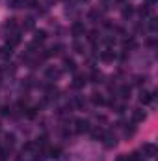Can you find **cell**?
I'll return each mask as SVG.
<instances>
[{
	"mask_svg": "<svg viewBox=\"0 0 158 161\" xmlns=\"http://www.w3.org/2000/svg\"><path fill=\"white\" fill-rule=\"evenodd\" d=\"M86 28L82 23H76V25H73V36H80V34H84Z\"/></svg>",
	"mask_w": 158,
	"mask_h": 161,
	"instance_id": "obj_5",
	"label": "cell"
},
{
	"mask_svg": "<svg viewBox=\"0 0 158 161\" xmlns=\"http://www.w3.org/2000/svg\"><path fill=\"white\" fill-rule=\"evenodd\" d=\"M47 38V32L45 30H37V32H35V41H43Z\"/></svg>",
	"mask_w": 158,
	"mask_h": 161,
	"instance_id": "obj_11",
	"label": "cell"
},
{
	"mask_svg": "<svg viewBox=\"0 0 158 161\" xmlns=\"http://www.w3.org/2000/svg\"><path fill=\"white\" fill-rule=\"evenodd\" d=\"M119 94H121V97H128V94H130V86H123V88L119 90Z\"/></svg>",
	"mask_w": 158,
	"mask_h": 161,
	"instance_id": "obj_12",
	"label": "cell"
},
{
	"mask_svg": "<svg viewBox=\"0 0 158 161\" xmlns=\"http://www.w3.org/2000/svg\"><path fill=\"white\" fill-rule=\"evenodd\" d=\"M63 64H65V69H71V71H74V68H76L74 60H71V58H65V60H63Z\"/></svg>",
	"mask_w": 158,
	"mask_h": 161,
	"instance_id": "obj_9",
	"label": "cell"
},
{
	"mask_svg": "<svg viewBox=\"0 0 158 161\" xmlns=\"http://www.w3.org/2000/svg\"><path fill=\"white\" fill-rule=\"evenodd\" d=\"M143 152L149 158H153V156H155V144H143Z\"/></svg>",
	"mask_w": 158,
	"mask_h": 161,
	"instance_id": "obj_8",
	"label": "cell"
},
{
	"mask_svg": "<svg viewBox=\"0 0 158 161\" xmlns=\"http://www.w3.org/2000/svg\"><path fill=\"white\" fill-rule=\"evenodd\" d=\"M89 129V122L88 120H78L76 122V131L78 133H84V131H88Z\"/></svg>",
	"mask_w": 158,
	"mask_h": 161,
	"instance_id": "obj_3",
	"label": "cell"
},
{
	"mask_svg": "<svg viewBox=\"0 0 158 161\" xmlns=\"http://www.w3.org/2000/svg\"><path fill=\"white\" fill-rule=\"evenodd\" d=\"M91 101H93V103H95V105H102V103H104V97H102V96H101V94H93V97H91Z\"/></svg>",
	"mask_w": 158,
	"mask_h": 161,
	"instance_id": "obj_10",
	"label": "cell"
},
{
	"mask_svg": "<svg viewBox=\"0 0 158 161\" xmlns=\"http://www.w3.org/2000/svg\"><path fill=\"white\" fill-rule=\"evenodd\" d=\"M91 79H93V82H99V81L102 79V75H101V73H99V71H95L93 75H91Z\"/></svg>",
	"mask_w": 158,
	"mask_h": 161,
	"instance_id": "obj_15",
	"label": "cell"
},
{
	"mask_svg": "<svg viewBox=\"0 0 158 161\" xmlns=\"http://www.w3.org/2000/svg\"><path fill=\"white\" fill-rule=\"evenodd\" d=\"M19 41H21V36H19V34H13V36L7 40V45H9V47H15V45H19Z\"/></svg>",
	"mask_w": 158,
	"mask_h": 161,
	"instance_id": "obj_7",
	"label": "cell"
},
{
	"mask_svg": "<svg viewBox=\"0 0 158 161\" xmlns=\"http://www.w3.org/2000/svg\"><path fill=\"white\" fill-rule=\"evenodd\" d=\"M34 26V19H26V23H24V28H32Z\"/></svg>",
	"mask_w": 158,
	"mask_h": 161,
	"instance_id": "obj_16",
	"label": "cell"
},
{
	"mask_svg": "<svg viewBox=\"0 0 158 161\" xmlns=\"http://www.w3.org/2000/svg\"><path fill=\"white\" fill-rule=\"evenodd\" d=\"M140 13H141V17H147V15L151 13V10H149V6H143V8H140Z\"/></svg>",
	"mask_w": 158,
	"mask_h": 161,
	"instance_id": "obj_13",
	"label": "cell"
},
{
	"mask_svg": "<svg viewBox=\"0 0 158 161\" xmlns=\"http://www.w3.org/2000/svg\"><path fill=\"white\" fill-rule=\"evenodd\" d=\"M119 2H123V0H119Z\"/></svg>",
	"mask_w": 158,
	"mask_h": 161,
	"instance_id": "obj_18",
	"label": "cell"
},
{
	"mask_svg": "<svg viewBox=\"0 0 158 161\" xmlns=\"http://www.w3.org/2000/svg\"><path fill=\"white\" fill-rule=\"evenodd\" d=\"M84 84H86V77L84 75H76L74 77V82H73L74 88H80V86H84Z\"/></svg>",
	"mask_w": 158,
	"mask_h": 161,
	"instance_id": "obj_6",
	"label": "cell"
},
{
	"mask_svg": "<svg viewBox=\"0 0 158 161\" xmlns=\"http://www.w3.org/2000/svg\"><path fill=\"white\" fill-rule=\"evenodd\" d=\"M132 120H134V122H141V120H145V112L141 111V109H136V111L132 112Z\"/></svg>",
	"mask_w": 158,
	"mask_h": 161,
	"instance_id": "obj_4",
	"label": "cell"
},
{
	"mask_svg": "<svg viewBox=\"0 0 158 161\" xmlns=\"http://www.w3.org/2000/svg\"><path fill=\"white\" fill-rule=\"evenodd\" d=\"M153 99H155V96H153V92H141L140 94V101L141 103H153Z\"/></svg>",
	"mask_w": 158,
	"mask_h": 161,
	"instance_id": "obj_2",
	"label": "cell"
},
{
	"mask_svg": "<svg viewBox=\"0 0 158 161\" xmlns=\"http://www.w3.org/2000/svg\"><path fill=\"white\" fill-rule=\"evenodd\" d=\"M113 56H115V54H113V51L106 49V51H102V53H101V56H99V58H101L102 62H112Z\"/></svg>",
	"mask_w": 158,
	"mask_h": 161,
	"instance_id": "obj_1",
	"label": "cell"
},
{
	"mask_svg": "<svg viewBox=\"0 0 158 161\" xmlns=\"http://www.w3.org/2000/svg\"><path fill=\"white\" fill-rule=\"evenodd\" d=\"M132 13H134L132 8H125V10H123V17H130Z\"/></svg>",
	"mask_w": 158,
	"mask_h": 161,
	"instance_id": "obj_14",
	"label": "cell"
},
{
	"mask_svg": "<svg viewBox=\"0 0 158 161\" xmlns=\"http://www.w3.org/2000/svg\"><path fill=\"white\" fill-rule=\"evenodd\" d=\"M149 2H155V0H149Z\"/></svg>",
	"mask_w": 158,
	"mask_h": 161,
	"instance_id": "obj_17",
	"label": "cell"
}]
</instances>
